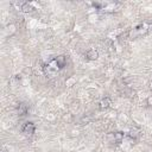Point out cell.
<instances>
[{
  "mask_svg": "<svg viewBox=\"0 0 152 152\" xmlns=\"http://www.w3.org/2000/svg\"><path fill=\"white\" fill-rule=\"evenodd\" d=\"M43 70H44V72H45L46 75L51 76V75H55V74H56L57 71H59L61 69L58 68V65H57L56 61H55V59H52L50 63H48V64H45V65L43 66Z\"/></svg>",
  "mask_w": 152,
  "mask_h": 152,
  "instance_id": "cell-2",
  "label": "cell"
},
{
  "mask_svg": "<svg viewBox=\"0 0 152 152\" xmlns=\"http://www.w3.org/2000/svg\"><path fill=\"white\" fill-rule=\"evenodd\" d=\"M139 129L138 128H131L129 129V132H128V137L131 138V139H133V140H135L138 137H139Z\"/></svg>",
  "mask_w": 152,
  "mask_h": 152,
  "instance_id": "cell-10",
  "label": "cell"
},
{
  "mask_svg": "<svg viewBox=\"0 0 152 152\" xmlns=\"http://www.w3.org/2000/svg\"><path fill=\"white\" fill-rule=\"evenodd\" d=\"M103 13H114L116 11V4L114 2H103V6L101 8Z\"/></svg>",
  "mask_w": 152,
  "mask_h": 152,
  "instance_id": "cell-4",
  "label": "cell"
},
{
  "mask_svg": "<svg viewBox=\"0 0 152 152\" xmlns=\"http://www.w3.org/2000/svg\"><path fill=\"white\" fill-rule=\"evenodd\" d=\"M15 31H17V26H15V24L11 23V24H8V25L6 26V32H7L8 34H13Z\"/></svg>",
  "mask_w": 152,
  "mask_h": 152,
  "instance_id": "cell-11",
  "label": "cell"
},
{
  "mask_svg": "<svg viewBox=\"0 0 152 152\" xmlns=\"http://www.w3.org/2000/svg\"><path fill=\"white\" fill-rule=\"evenodd\" d=\"M30 2H31V5L34 7V10H40V8H42V6H40L39 2H37V1H30Z\"/></svg>",
  "mask_w": 152,
  "mask_h": 152,
  "instance_id": "cell-15",
  "label": "cell"
},
{
  "mask_svg": "<svg viewBox=\"0 0 152 152\" xmlns=\"http://www.w3.org/2000/svg\"><path fill=\"white\" fill-rule=\"evenodd\" d=\"M26 113H27V107L24 103H20L19 107H18V114L19 115H25Z\"/></svg>",
  "mask_w": 152,
  "mask_h": 152,
  "instance_id": "cell-13",
  "label": "cell"
},
{
  "mask_svg": "<svg viewBox=\"0 0 152 152\" xmlns=\"http://www.w3.org/2000/svg\"><path fill=\"white\" fill-rule=\"evenodd\" d=\"M76 84V77L74 76H69L66 80H65V86L66 87H72Z\"/></svg>",
  "mask_w": 152,
  "mask_h": 152,
  "instance_id": "cell-12",
  "label": "cell"
},
{
  "mask_svg": "<svg viewBox=\"0 0 152 152\" xmlns=\"http://www.w3.org/2000/svg\"><path fill=\"white\" fill-rule=\"evenodd\" d=\"M88 18H89V21L94 23V21H96V20L99 19V14H97V13H96V14H95V13H94V14H89Z\"/></svg>",
  "mask_w": 152,
  "mask_h": 152,
  "instance_id": "cell-14",
  "label": "cell"
},
{
  "mask_svg": "<svg viewBox=\"0 0 152 152\" xmlns=\"http://www.w3.org/2000/svg\"><path fill=\"white\" fill-rule=\"evenodd\" d=\"M86 57H87L88 61H96L99 58V52L95 49H89L86 53Z\"/></svg>",
  "mask_w": 152,
  "mask_h": 152,
  "instance_id": "cell-6",
  "label": "cell"
},
{
  "mask_svg": "<svg viewBox=\"0 0 152 152\" xmlns=\"http://www.w3.org/2000/svg\"><path fill=\"white\" fill-rule=\"evenodd\" d=\"M20 11L24 12V13H32L34 11V7L31 5V2L26 1V2H23L20 5Z\"/></svg>",
  "mask_w": 152,
  "mask_h": 152,
  "instance_id": "cell-5",
  "label": "cell"
},
{
  "mask_svg": "<svg viewBox=\"0 0 152 152\" xmlns=\"http://www.w3.org/2000/svg\"><path fill=\"white\" fill-rule=\"evenodd\" d=\"M150 27H152V24H151V25H150Z\"/></svg>",
  "mask_w": 152,
  "mask_h": 152,
  "instance_id": "cell-19",
  "label": "cell"
},
{
  "mask_svg": "<svg viewBox=\"0 0 152 152\" xmlns=\"http://www.w3.org/2000/svg\"><path fill=\"white\" fill-rule=\"evenodd\" d=\"M148 30H150V25H147L146 23L139 24L138 26H135L134 28L128 31V38L135 39V38H139L141 36H145L148 32Z\"/></svg>",
  "mask_w": 152,
  "mask_h": 152,
  "instance_id": "cell-1",
  "label": "cell"
},
{
  "mask_svg": "<svg viewBox=\"0 0 152 152\" xmlns=\"http://www.w3.org/2000/svg\"><path fill=\"white\" fill-rule=\"evenodd\" d=\"M146 104H147L148 107H152V95L146 99Z\"/></svg>",
  "mask_w": 152,
  "mask_h": 152,
  "instance_id": "cell-16",
  "label": "cell"
},
{
  "mask_svg": "<svg viewBox=\"0 0 152 152\" xmlns=\"http://www.w3.org/2000/svg\"><path fill=\"white\" fill-rule=\"evenodd\" d=\"M113 139L116 144H121L125 139V133L121 132V131H118V132H114L113 133Z\"/></svg>",
  "mask_w": 152,
  "mask_h": 152,
  "instance_id": "cell-9",
  "label": "cell"
},
{
  "mask_svg": "<svg viewBox=\"0 0 152 152\" xmlns=\"http://www.w3.org/2000/svg\"><path fill=\"white\" fill-rule=\"evenodd\" d=\"M110 100L108 99V97H103L100 102H99V108L101 109V110H104V109H108L109 107H110Z\"/></svg>",
  "mask_w": 152,
  "mask_h": 152,
  "instance_id": "cell-8",
  "label": "cell"
},
{
  "mask_svg": "<svg viewBox=\"0 0 152 152\" xmlns=\"http://www.w3.org/2000/svg\"><path fill=\"white\" fill-rule=\"evenodd\" d=\"M53 59L56 61V63H57L59 69H63L66 65V56H64V55H59V56L55 57Z\"/></svg>",
  "mask_w": 152,
  "mask_h": 152,
  "instance_id": "cell-7",
  "label": "cell"
},
{
  "mask_svg": "<svg viewBox=\"0 0 152 152\" xmlns=\"http://www.w3.org/2000/svg\"><path fill=\"white\" fill-rule=\"evenodd\" d=\"M24 72L30 75V74H31V69H30V68H25V69H24Z\"/></svg>",
  "mask_w": 152,
  "mask_h": 152,
  "instance_id": "cell-17",
  "label": "cell"
},
{
  "mask_svg": "<svg viewBox=\"0 0 152 152\" xmlns=\"http://www.w3.org/2000/svg\"><path fill=\"white\" fill-rule=\"evenodd\" d=\"M34 132H36V126H34V124L31 122V121L25 122L24 126L21 127V133H23L24 135H26V137H32V135L34 134Z\"/></svg>",
  "mask_w": 152,
  "mask_h": 152,
  "instance_id": "cell-3",
  "label": "cell"
},
{
  "mask_svg": "<svg viewBox=\"0 0 152 152\" xmlns=\"http://www.w3.org/2000/svg\"><path fill=\"white\" fill-rule=\"evenodd\" d=\"M150 89H151V90H152V81H151V82H150Z\"/></svg>",
  "mask_w": 152,
  "mask_h": 152,
  "instance_id": "cell-18",
  "label": "cell"
}]
</instances>
